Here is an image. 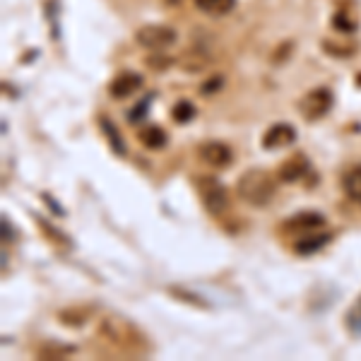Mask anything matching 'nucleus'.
Returning <instances> with one entry per match:
<instances>
[{"label": "nucleus", "instance_id": "1", "mask_svg": "<svg viewBox=\"0 0 361 361\" xmlns=\"http://www.w3.org/2000/svg\"><path fill=\"white\" fill-rule=\"evenodd\" d=\"M275 190H277V180L265 169H248L236 180L238 197L253 207H265L275 197Z\"/></svg>", "mask_w": 361, "mask_h": 361}, {"label": "nucleus", "instance_id": "2", "mask_svg": "<svg viewBox=\"0 0 361 361\" xmlns=\"http://www.w3.org/2000/svg\"><path fill=\"white\" fill-rule=\"evenodd\" d=\"M333 104H335L333 92H330L328 87H316V90L304 94V99L299 102V111L306 121L313 123V121L325 118V116L330 114V109H333Z\"/></svg>", "mask_w": 361, "mask_h": 361}, {"label": "nucleus", "instance_id": "3", "mask_svg": "<svg viewBox=\"0 0 361 361\" xmlns=\"http://www.w3.org/2000/svg\"><path fill=\"white\" fill-rule=\"evenodd\" d=\"M197 188H200L202 205H205V209L212 217H222L226 209H229V195H226V188L219 180L200 178L197 180Z\"/></svg>", "mask_w": 361, "mask_h": 361}, {"label": "nucleus", "instance_id": "4", "mask_svg": "<svg viewBox=\"0 0 361 361\" xmlns=\"http://www.w3.org/2000/svg\"><path fill=\"white\" fill-rule=\"evenodd\" d=\"M135 39L140 46H145V49H149V51H164L169 46L176 44V32L164 25H147V27L137 29Z\"/></svg>", "mask_w": 361, "mask_h": 361}, {"label": "nucleus", "instance_id": "5", "mask_svg": "<svg viewBox=\"0 0 361 361\" xmlns=\"http://www.w3.org/2000/svg\"><path fill=\"white\" fill-rule=\"evenodd\" d=\"M296 142V128L292 123H275L267 128L263 135V147L265 149H282Z\"/></svg>", "mask_w": 361, "mask_h": 361}, {"label": "nucleus", "instance_id": "6", "mask_svg": "<svg viewBox=\"0 0 361 361\" xmlns=\"http://www.w3.org/2000/svg\"><path fill=\"white\" fill-rule=\"evenodd\" d=\"M145 80L142 75L137 73H121L116 75V78L111 80V85H109V94H111L114 99H126V97H133L137 90H142Z\"/></svg>", "mask_w": 361, "mask_h": 361}, {"label": "nucleus", "instance_id": "7", "mask_svg": "<svg viewBox=\"0 0 361 361\" xmlns=\"http://www.w3.org/2000/svg\"><path fill=\"white\" fill-rule=\"evenodd\" d=\"M200 157L202 161L214 169H224L231 164V159H234V154H231V147L224 142H217V140H212V142H205L200 147Z\"/></svg>", "mask_w": 361, "mask_h": 361}, {"label": "nucleus", "instance_id": "8", "mask_svg": "<svg viewBox=\"0 0 361 361\" xmlns=\"http://www.w3.org/2000/svg\"><path fill=\"white\" fill-rule=\"evenodd\" d=\"M325 226V217L323 214H318V212H299V214H294L292 219H287L284 222V231L287 234H296V231H316V229H323Z\"/></svg>", "mask_w": 361, "mask_h": 361}, {"label": "nucleus", "instance_id": "9", "mask_svg": "<svg viewBox=\"0 0 361 361\" xmlns=\"http://www.w3.org/2000/svg\"><path fill=\"white\" fill-rule=\"evenodd\" d=\"M308 166H311V164H308V159L304 154H294V157H289L282 166H279L277 176H279V180H284V183H294V180L306 176Z\"/></svg>", "mask_w": 361, "mask_h": 361}, {"label": "nucleus", "instance_id": "10", "mask_svg": "<svg viewBox=\"0 0 361 361\" xmlns=\"http://www.w3.org/2000/svg\"><path fill=\"white\" fill-rule=\"evenodd\" d=\"M333 241V234H311V236H304L296 241L294 250L299 255H311V253H318V250H323L328 243Z\"/></svg>", "mask_w": 361, "mask_h": 361}, {"label": "nucleus", "instance_id": "11", "mask_svg": "<svg viewBox=\"0 0 361 361\" xmlns=\"http://www.w3.org/2000/svg\"><path fill=\"white\" fill-rule=\"evenodd\" d=\"M140 142L147 149H161V147H166L169 137L159 126H145L142 130H140Z\"/></svg>", "mask_w": 361, "mask_h": 361}, {"label": "nucleus", "instance_id": "12", "mask_svg": "<svg viewBox=\"0 0 361 361\" xmlns=\"http://www.w3.org/2000/svg\"><path fill=\"white\" fill-rule=\"evenodd\" d=\"M99 126H102V133H104V137L109 140V145H111V149L116 154H121L123 157L128 152V147H126V140L121 137V133H118V128H116L111 121L109 118H99Z\"/></svg>", "mask_w": 361, "mask_h": 361}, {"label": "nucleus", "instance_id": "13", "mask_svg": "<svg viewBox=\"0 0 361 361\" xmlns=\"http://www.w3.org/2000/svg\"><path fill=\"white\" fill-rule=\"evenodd\" d=\"M342 185H345V193L349 200H354L361 205V166L349 169L345 173V178H342Z\"/></svg>", "mask_w": 361, "mask_h": 361}, {"label": "nucleus", "instance_id": "14", "mask_svg": "<svg viewBox=\"0 0 361 361\" xmlns=\"http://www.w3.org/2000/svg\"><path fill=\"white\" fill-rule=\"evenodd\" d=\"M195 5L207 15H226L234 10L236 0H195Z\"/></svg>", "mask_w": 361, "mask_h": 361}, {"label": "nucleus", "instance_id": "15", "mask_svg": "<svg viewBox=\"0 0 361 361\" xmlns=\"http://www.w3.org/2000/svg\"><path fill=\"white\" fill-rule=\"evenodd\" d=\"M171 118L176 121V123H190V121L195 118V106H193V102L183 99V102H176V104H173Z\"/></svg>", "mask_w": 361, "mask_h": 361}, {"label": "nucleus", "instance_id": "16", "mask_svg": "<svg viewBox=\"0 0 361 361\" xmlns=\"http://www.w3.org/2000/svg\"><path fill=\"white\" fill-rule=\"evenodd\" d=\"M90 308H68V311L61 313V320L66 325H73V328H78V325H82L87 318H90Z\"/></svg>", "mask_w": 361, "mask_h": 361}, {"label": "nucleus", "instance_id": "17", "mask_svg": "<svg viewBox=\"0 0 361 361\" xmlns=\"http://www.w3.org/2000/svg\"><path fill=\"white\" fill-rule=\"evenodd\" d=\"M347 328H349V333H352V335H361V296L357 299V304L349 308Z\"/></svg>", "mask_w": 361, "mask_h": 361}, {"label": "nucleus", "instance_id": "18", "mask_svg": "<svg viewBox=\"0 0 361 361\" xmlns=\"http://www.w3.org/2000/svg\"><path fill=\"white\" fill-rule=\"evenodd\" d=\"M323 49L328 56H337V58H349L357 51L352 44H333V42H323Z\"/></svg>", "mask_w": 361, "mask_h": 361}, {"label": "nucleus", "instance_id": "19", "mask_svg": "<svg viewBox=\"0 0 361 361\" xmlns=\"http://www.w3.org/2000/svg\"><path fill=\"white\" fill-rule=\"evenodd\" d=\"M333 27L337 29V32L349 34V32H354V29H357V20H352V17H349L347 13H337L333 17Z\"/></svg>", "mask_w": 361, "mask_h": 361}, {"label": "nucleus", "instance_id": "20", "mask_svg": "<svg viewBox=\"0 0 361 361\" xmlns=\"http://www.w3.org/2000/svg\"><path fill=\"white\" fill-rule=\"evenodd\" d=\"M149 102H152V97H147V99H142V102L137 104L135 109H133L130 114H128V118L133 121V123H135V121H140L142 118V116H147V109H149Z\"/></svg>", "mask_w": 361, "mask_h": 361}, {"label": "nucleus", "instance_id": "21", "mask_svg": "<svg viewBox=\"0 0 361 361\" xmlns=\"http://www.w3.org/2000/svg\"><path fill=\"white\" fill-rule=\"evenodd\" d=\"M42 357H49V359H61L66 354H73V347H46L44 352H39Z\"/></svg>", "mask_w": 361, "mask_h": 361}, {"label": "nucleus", "instance_id": "22", "mask_svg": "<svg viewBox=\"0 0 361 361\" xmlns=\"http://www.w3.org/2000/svg\"><path fill=\"white\" fill-rule=\"evenodd\" d=\"M222 85H224V80L222 78H212V80H207L205 85H202V94H214L217 90H222Z\"/></svg>", "mask_w": 361, "mask_h": 361}, {"label": "nucleus", "instance_id": "23", "mask_svg": "<svg viewBox=\"0 0 361 361\" xmlns=\"http://www.w3.org/2000/svg\"><path fill=\"white\" fill-rule=\"evenodd\" d=\"M39 224H42V229L46 231V234H51V236H54V238H56V241H58V243H68V241H66V236H63V234H61V231H56V229H54V226H49V224H46V222H44V219H39Z\"/></svg>", "mask_w": 361, "mask_h": 361}, {"label": "nucleus", "instance_id": "24", "mask_svg": "<svg viewBox=\"0 0 361 361\" xmlns=\"http://www.w3.org/2000/svg\"><path fill=\"white\" fill-rule=\"evenodd\" d=\"M147 63H149V68H157V73H159V70H164L171 61H169V58H149Z\"/></svg>", "mask_w": 361, "mask_h": 361}, {"label": "nucleus", "instance_id": "25", "mask_svg": "<svg viewBox=\"0 0 361 361\" xmlns=\"http://www.w3.org/2000/svg\"><path fill=\"white\" fill-rule=\"evenodd\" d=\"M10 238H13V229H10L8 217H3V243H10Z\"/></svg>", "mask_w": 361, "mask_h": 361}]
</instances>
